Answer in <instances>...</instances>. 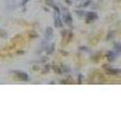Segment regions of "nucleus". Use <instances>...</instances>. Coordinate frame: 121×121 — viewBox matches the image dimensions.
<instances>
[{"mask_svg":"<svg viewBox=\"0 0 121 121\" xmlns=\"http://www.w3.org/2000/svg\"><path fill=\"white\" fill-rule=\"evenodd\" d=\"M56 27H60V18H59V16H56Z\"/></svg>","mask_w":121,"mask_h":121,"instance_id":"nucleus-6","label":"nucleus"},{"mask_svg":"<svg viewBox=\"0 0 121 121\" xmlns=\"http://www.w3.org/2000/svg\"><path fill=\"white\" fill-rule=\"evenodd\" d=\"M86 17H87V19L88 21H91V19H92V21H95V19H97V13L96 12H88V13H86Z\"/></svg>","mask_w":121,"mask_h":121,"instance_id":"nucleus-2","label":"nucleus"},{"mask_svg":"<svg viewBox=\"0 0 121 121\" xmlns=\"http://www.w3.org/2000/svg\"><path fill=\"white\" fill-rule=\"evenodd\" d=\"M64 21L68 24H72V17H70V15L67 13V12H64Z\"/></svg>","mask_w":121,"mask_h":121,"instance_id":"nucleus-3","label":"nucleus"},{"mask_svg":"<svg viewBox=\"0 0 121 121\" xmlns=\"http://www.w3.org/2000/svg\"><path fill=\"white\" fill-rule=\"evenodd\" d=\"M52 48H55V45H50V47L47 50V53H51L52 52Z\"/></svg>","mask_w":121,"mask_h":121,"instance_id":"nucleus-7","label":"nucleus"},{"mask_svg":"<svg viewBox=\"0 0 121 121\" xmlns=\"http://www.w3.org/2000/svg\"><path fill=\"white\" fill-rule=\"evenodd\" d=\"M12 74L18 79V80H22V81H28L29 80V75L27 74V73H24V72H18V70H13L12 72Z\"/></svg>","mask_w":121,"mask_h":121,"instance_id":"nucleus-1","label":"nucleus"},{"mask_svg":"<svg viewBox=\"0 0 121 121\" xmlns=\"http://www.w3.org/2000/svg\"><path fill=\"white\" fill-rule=\"evenodd\" d=\"M115 52H108L107 53V57H108V59L109 60H115Z\"/></svg>","mask_w":121,"mask_h":121,"instance_id":"nucleus-4","label":"nucleus"},{"mask_svg":"<svg viewBox=\"0 0 121 121\" xmlns=\"http://www.w3.org/2000/svg\"><path fill=\"white\" fill-rule=\"evenodd\" d=\"M115 51H116L117 53L120 52V44H119V43H117V44L115 45Z\"/></svg>","mask_w":121,"mask_h":121,"instance_id":"nucleus-8","label":"nucleus"},{"mask_svg":"<svg viewBox=\"0 0 121 121\" xmlns=\"http://www.w3.org/2000/svg\"><path fill=\"white\" fill-rule=\"evenodd\" d=\"M99 1H102V0H99Z\"/></svg>","mask_w":121,"mask_h":121,"instance_id":"nucleus-9","label":"nucleus"},{"mask_svg":"<svg viewBox=\"0 0 121 121\" xmlns=\"http://www.w3.org/2000/svg\"><path fill=\"white\" fill-rule=\"evenodd\" d=\"M108 72L110 74H119L120 73V69H108Z\"/></svg>","mask_w":121,"mask_h":121,"instance_id":"nucleus-5","label":"nucleus"}]
</instances>
